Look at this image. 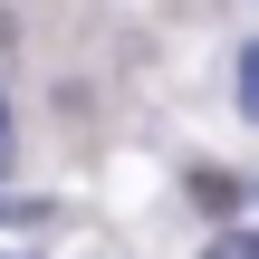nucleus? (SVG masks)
I'll list each match as a JSON object with an SVG mask.
<instances>
[{"label": "nucleus", "instance_id": "obj_3", "mask_svg": "<svg viewBox=\"0 0 259 259\" xmlns=\"http://www.w3.org/2000/svg\"><path fill=\"white\" fill-rule=\"evenodd\" d=\"M240 106L259 115V48H240Z\"/></svg>", "mask_w": 259, "mask_h": 259}, {"label": "nucleus", "instance_id": "obj_2", "mask_svg": "<svg viewBox=\"0 0 259 259\" xmlns=\"http://www.w3.org/2000/svg\"><path fill=\"white\" fill-rule=\"evenodd\" d=\"M10 154H19V115H10V87H0V173H10Z\"/></svg>", "mask_w": 259, "mask_h": 259}, {"label": "nucleus", "instance_id": "obj_1", "mask_svg": "<svg viewBox=\"0 0 259 259\" xmlns=\"http://www.w3.org/2000/svg\"><path fill=\"white\" fill-rule=\"evenodd\" d=\"M202 259H259V231H221V240H211Z\"/></svg>", "mask_w": 259, "mask_h": 259}]
</instances>
